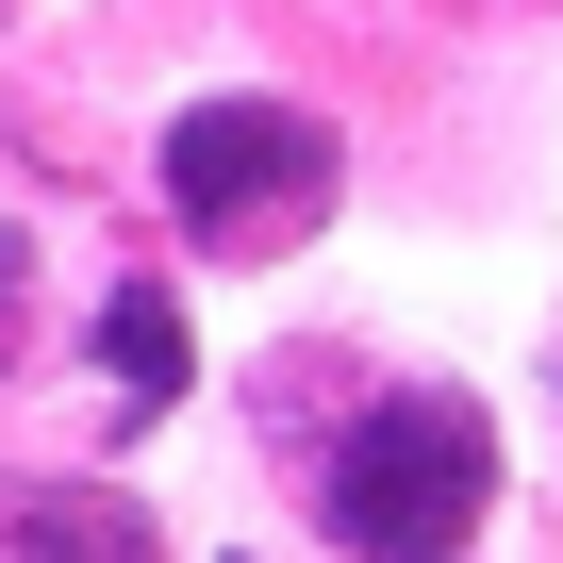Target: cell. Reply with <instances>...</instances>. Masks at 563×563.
I'll use <instances>...</instances> for the list:
<instances>
[{
  "label": "cell",
  "instance_id": "1",
  "mask_svg": "<svg viewBox=\"0 0 563 563\" xmlns=\"http://www.w3.org/2000/svg\"><path fill=\"white\" fill-rule=\"evenodd\" d=\"M481 497H497L481 398H382L332 448V547H365V563H464Z\"/></svg>",
  "mask_w": 563,
  "mask_h": 563
},
{
  "label": "cell",
  "instance_id": "2",
  "mask_svg": "<svg viewBox=\"0 0 563 563\" xmlns=\"http://www.w3.org/2000/svg\"><path fill=\"white\" fill-rule=\"evenodd\" d=\"M332 183H349V150H332V117H299V100H183V117H166V216H183L199 249H282V232H316Z\"/></svg>",
  "mask_w": 563,
  "mask_h": 563
},
{
  "label": "cell",
  "instance_id": "3",
  "mask_svg": "<svg viewBox=\"0 0 563 563\" xmlns=\"http://www.w3.org/2000/svg\"><path fill=\"white\" fill-rule=\"evenodd\" d=\"M0 563H166V530L100 481H34L18 514H0Z\"/></svg>",
  "mask_w": 563,
  "mask_h": 563
},
{
  "label": "cell",
  "instance_id": "4",
  "mask_svg": "<svg viewBox=\"0 0 563 563\" xmlns=\"http://www.w3.org/2000/svg\"><path fill=\"white\" fill-rule=\"evenodd\" d=\"M100 365H117V431H150V415H183V382H199V349H183V299H166V282H117V299H100Z\"/></svg>",
  "mask_w": 563,
  "mask_h": 563
},
{
  "label": "cell",
  "instance_id": "5",
  "mask_svg": "<svg viewBox=\"0 0 563 563\" xmlns=\"http://www.w3.org/2000/svg\"><path fill=\"white\" fill-rule=\"evenodd\" d=\"M18 349H34V249H18V216H0V382H18Z\"/></svg>",
  "mask_w": 563,
  "mask_h": 563
}]
</instances>
